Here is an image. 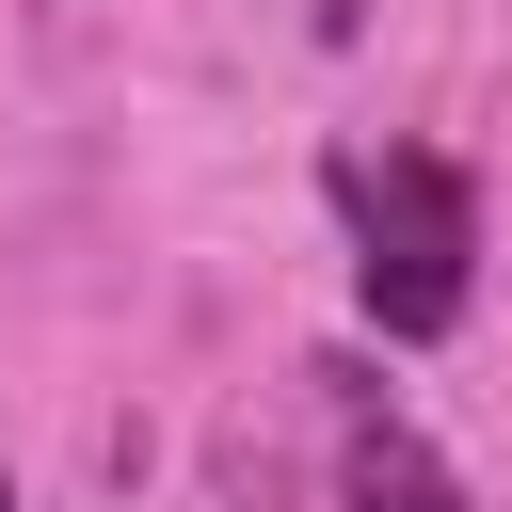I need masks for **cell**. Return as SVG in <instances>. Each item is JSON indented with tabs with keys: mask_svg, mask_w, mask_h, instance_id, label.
<instances>
[{
	"mask_svg": "<svg viewBox=\"0 0 512 512\" xmlns=\"http://www.w3.org/2000/svg\"><path fill=\"white\" fill-rule=\"evenodd\" d=\"M336 224H352V304H368V336L384 352H432V336H464V304H480V176L448 160V144H336Z\"/></svg>",
	"mask_w": 512,
	"mask_h": 512,
	"instance_id": "1",
	"label": "cell"
},
{
	"mask_svg": "<svg viewBox=\"0 0 512 512\" xmlns=\"http://www.w3.org/2000/svg\"><path fill=\"white\" fill-rule=\"evenodd\" d=\"M336 512H464L448 448H432L384 384H336Z\"/></svg>",
	"mask_w": 512,
	"mask_h": 512,
	"instance_id": "2",
	"label": "cell"
},
{
	"mask_svg": "<svg viewBox=\"0 0 512 512\" xmlns=\"http://www.w3.org/2000/svg\"><path fill=\"white\" fill-rule=\"evenodd\" d=\"M0 512H16V464H0Z\"/></svg>",
	"mask_w": 512,
	"mask_h": 512,
	"instance_id": "3",
	"label": "cell"
}]
</instances>
